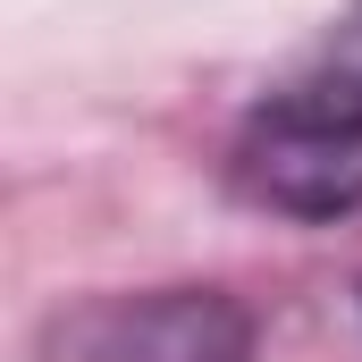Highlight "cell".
Here are the masks:
<instances>
[{
	"instance_id": "cell-2",
	"label": "cell",
	"mask_w": 362,
	"mask_h": 362,
	"mask_svg": "<svg viewBox=\"0 0 362 362\" xmlns=\"http://www.w3.org/2000/svg\"><path fill=\"white\" fill-rule=\"evenodd\" d=\"M42 362H253V312L228 286L93 295L42 329Z\"/></svg>"
},
{
	"instance_id": "cell-1",
	"label": "cell",
	"mask_w": 362,
	"mask_h": 362,
	"mask_svg": "<svg viewBox=\"0 0 362 362\" xmlns=\"http://www.w3.org/2000/svg\"><path fill=\"white\" fill-rule=\"evenodd\" d=\"M228 177L253 211L278 219H346L362 211V110L329 101L320 85L286 93L270 110L245 118Z\"/></svg>"
},
{
	"instance_id": "cell-3",
	"label": "cell",
	"mask_w": 362,
	"mask_h": 362,
	"mask_svg": "<svg viewBox=\"0 0 362 362\" xmlns=\"http://www.w3.org/2000/svg\"><path fill=\"white\" fill-rule=\"evenodd\" d=\"M320 93H329V101H346V110H362V0L337 17V68L320 76Z\"/></svg>"
}]
</instances>
